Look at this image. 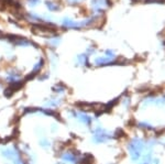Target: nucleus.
Segmentation results:
<instances>
[{"label":"nucleus","instance_id":"obj_5","mask_svg":"<svg viewBox=\"0 0 165 164\" xmlns=\"http://www.w3.org/2000/svg\"><path fill=\"white\" fill-rule=\"evenodd\" d=\"M40 146H41L42 148H49V146H51V143L46 138H42L41 140H40Z\"/></svg>","mask_w":165,"mask_h":164},{"label":"nucleus","instance_id":"obj_8","mask_svg":"<svg viewBox=\"0 0 165 164\" xmlns=\"http://www.w3.org/2000/svg\"><path fill=\"white\" fill-rule=\"evenodd\" d=\"M73 1H78V0H73Z\"/></svg>","mask_w":165,"mask_h":164},{"label":"nucleus","instance_id":"obj_4","mask_svg":"<svg viewBox=\"0 0 165 164\" xmlns=\"http://www.w3.org/2000/svg\"><path fill=\"white\" fill-rule=\"evenodd\" d=\"M92 6H94L95 9H100L101 7L105 6V0H94L92 1Z\"/></svg>","mask_w":165,"mask_h":164},{"label":"nucleus","instance_id":"obj_1","mask_svg":"<svg viewBox=\"0 0 165 164\" xmlns=\"http://www.w3.org/2000/svg\"><path fill=\"white\" fill-rule=\"evenodd\" d=\"M2 155L13 164H24L20 153L14 148H8V149L4 150L2 151Z\"/></svg>","mask_w":165,"mask_h":164},{"label":"nucleus","instance_id":"obj_3","mask_svg":"<svg viewBox=\"0 0 165 164\" xmlns=\"http://www.w3.org/2000/svg\"><path fill=\"white\" fill-rule=\"evenodd\" d=\"M32 31L34 33H39V32H46V33H52V32L56 31V28L52 24H37V25H33Z\"/></svg>","mask_w":165,"mask_h":164},{"label":"nucleus","instance_id":"obj_6","mask_svg":"<svg viewBox=\"0 0 165 164\" xmlns=\"http://www.w3.org/2000/svg\"><path fill=\"white\" fill-rule=\"evenodd\" d=\"M147 2H161V4H162V2H164L165 0H147Z\"/></svg>","mask_w":165,"mask_h":164},{"label":"nucleus","instance_id":"obj_7","mask_svg":"<svg viewBox=\"0 0 165 164\" xmlns=\"http://www.w3.org/2000/svg\"><path fill=\"white\" fill-rule=\"evenodd\" d=\"M29 2H30V4H31L32 6H34L35 4H37V2H39V0H29Z\"/></svg>","mask_w":165,"mask_h":164},{"label":"nucleus","instance_id":"obj_2","mask_svg":"<svg viewBox=\"0 0 165 164\" xmlns=\"http://www.w3.org/2000/svg\"><path fill=\"white\" fill-rule=\"evenodd\" d=\"M111 137H110V133L106 130H102V129H97L95 131V134H94V141L96 143H102V142H106L110 140Z\"/></svg>","mask_w":165,"mask_h":164}]
</instances>
